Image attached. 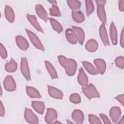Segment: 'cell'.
I'll list each match as a JSON object with an SVG mask.
<instances>
[{"mask_svg": "<svg viewBox=\"0 0 124 124\" xmlns=\"http://www.w3.org/2000/svg\"><path fill=\"white\" fill-rule=\"evenodd\" d=\"M58 59L60 64L64 68L67 75L72 76L75 75L77 67V63L75 60L67 59L62 55L59 56Z\"/></svg>", "mask_w": 124, "mask_h": 124, "instance_id": "obj_1", "label": "cell"}, {"mask_svg": "<svg viewBox=\"0 0 124 124\" xmlns=\"http://www.w3.org/2000/svg\"><path fill=\"white\" fill-rule=\"evenodd\" d=\"M84 95L89 99L93 98H99L100 95L95 87L93 84H87L82 88Z\"/></svg>", "mask_w": 124, "mask_h": 124, "instance_id": "obj_2", "label": "cell"}, {"mask_svg": "<svg viewBox=\"0 0 124 124\" xmlns=\"http://www.w3.org/2000/svg\"><path fill=\"white\" fill-rule=\"evenodd\" d=\"M95 2L97 4V13L98 18L102 22L103 24H106L107 17L104 8L106 1L104 0H95Z\"/></svg>", "mask_w": 124, "mask_h": 124, "instance_id": "obj_3", "label": "cell"}, {"mask_svg": "<svg viewBox=\"0 0 124 124\" xmlns=\"http://www.w3.org/2000/svg\"><path fill=\"white\" fill-rule=\"evenodd\" d=\"M26 31L29 36V37L31 41V42L32 44L34 45V46L36 48L41 50V51H44L45 48L44 47V46L41 43L40 40H39L37 36L33 32H32L31 31L27 29H26Z\"/></svg>", "mask_w": 124, "mask_h": 124, "instance_id": "obj_4", "label": "cell"}, {"mask_svg": "<svg viewBox=\"0 0 124 124\" xmlns=\"http://www.w3.org/2000/svg\"><path fill=\"white\" fill-rule=\"evenodd\" d=\"M3 85L5 90L8 92H13L16 89V84L13 77L8 75L6 77L3 81Z\"/></svg>", "mask_w": 124, "mask_h": 124, "instance_id": "obj_5", "label": "cell"}, {"mask_svg": "<svg viewBox=\"0 0 124 124\" xmlns=\"http://www.w3.org/2000/svg\"><path fill=\"white\" fill-rule=\"evenodd\" d=\"M20 69L22 75L27 80L31 79L30 69L28 65V61L26 57H23L21 60Z\"/></svg>", "mask_w": 124, "mask_h": 124, "instance_id": "obj_6", "label": "cell"}, {"mask_svg": "<svg viewBox=\"0 0 124 124\" xmlns=\"http://www.w3.org/2000/svg\"><path fill=\"white\" fill-rule=\"evenodd\" d=\"M24 118L26 122L31 124L38 123V119L37 116L30 109L26 108L24 112Z\"/></svg>", "mask_w": 124, "mask_h": 124, "instance_id": "obj_7", "label": "cell"}, {"mask_svg": "<svg viewBox=\"0 0 124 124\" xmlns=\"http://www.w3.org/2000/svg\"><path fill=\"white\" fill-rule=\"evenodd\" d=\"M57 119V111L52 108H47L45 116V121L48 124L54 123Z\"/></svg>", "mask_w": 124, "mask_h": 124, "instance_id": "obj_8", "label": "cell"}, {"mask_svg": "<svg viewBox=\"0 0 124 124\" xmlns=\"http://www.w3.org/2000/svg\"><path fill=\"white\" fill-rule=\"evenodd\" d=\"M121 115V110L118 107H113L109 110V116L113 123H116Z\"/></svg>", "mask_w": 124, "mask_h": 124, "instance_id": "obj_9", "label": "cell"}, {"mask_svg": "<svg viewBox=\"0 0 124 124\" xmlns=\"http://www.w3.org/2000/svg\"><path fill=\"white\" fill-rule=\"evenodd\" d=\"M16 42L18 47L23 51H26L29 47L27 40L21 35H17L16 37Z\"/></svg>", "mask_w": 124, "mask_h": 124, "instance_id": "obj_10", "label": "cell"}, {"mask_svg": "<svg viewBox=\"0 0 124 124\" xmlns=\"http://www.w3.org/2000/svg\"><path fill=\"white\" fill-rule=\"evenodd\" d=\"M99 34L101 40L105 46L109 45V42L107 30L105 27V25L104 24H102L99 28Z\"/></svg>", "mask_w": 124, "mask_h": 124, "instance_id": "obj_11", "label": "cell"}, {"mask_svg": "<svg viewBox=\"0 0 124 124\" xmlns=\"http://www.w3.org/2000/svg\"><path fill=\"white\" fill-rule=\"evenodd\" d=\"M48 92L49 95L53 98L57 99H62L63 98V93L60 90L48 85Z\"/></svg>", "mask_w": 124, "mask_h": 124, "instance_id": "obj_12", "label": "cell"}, {"mask_svg": "<svg viewBox=\"0 0 124 124\" xmlns=\"http://www.w3.org/2000/svg\"><path fill=\"white\" fill-rule=\"evenodd\" d=\"M65 36L67 41L72 44H76L78 42V38L73 29H67L65 31Z\"/></svg>", "mask_w": 124, "mask_h": 124, "instance_id": "obj_13", "label": "cell"}, {"mask_svg": "<svg viewBox=\"0 0 124 124\" xmlns=\"http://www.w3.org/2000/svg\"><path fill=\"white\" fill-rule=\"evenodd\" d=\"M72 118L76 123L82 124L84 121L83 113L79 109H75L72 112Z\"/></svg>", "mask_w": 124, "mask_h": 124, "instance_id": "obj_14", "label": "cell"}, {"mask_svg": "<svg viewBox=\"0 0 124 124\" xmlns=\"http://www.w3.org/2000/svg\"><path fill=\"white\" fill-rule=\"evenodd\" d=\"M35 11L37 15L43 20L46 22L48 20V17L47 14L44 8L41 4H37L35 6Z\"/></svg>", "mask_w": 124, "mask_h": 124, "instance_id": "obj_15", "label": "cell"}, {"mask_svg": "<svg viewBox=\"0 0 124 124\" xmlns=\"http://www.w3.org/2000/svg\"><path fill=\"white\" fill-rule=\"evenodd\" d=\"M78 81L79 84L82 86H85L88 83V77L82 67H81L79 70V74L78 77Z\"/></svg>", "mask_w": 124, "mask_h": 124, "instance_id": "obj_16", "label": "cell"}, {"mask_svg": "<svg viewBox=\"0 0 124 124\" xmlns=\"http://www.w3.org/2000/svg\"><path fill=\"white\" fill-rule=\"evenodd\" d=\"M27 18L31 24L39 31L44 32V31L41 26L38 23L36 16L34 15H31L30 14H27Z\"/></svg>", "mask_w": 124, "mask_h": 124, "instance_id": "obj_17", "label": "cell"}, {"mask_svg": "<svg viewBox=\"0 0 124 124\" xmlns=\"http://www.w3.org/2000/svg\"><path fill=\"white\" fill-rule=\"evenodd\" d=\"M93 62L99 73L103 75L106 69V64L105 61L101 59H96L94 60Z\"/></svg>", "mask_w": 124, "mask_h": 124, "instance_id": "obj_18", "label": "cell"}, {"mask_svg": "<svg viewBox=\"0 0 124 124\" xmlns=\"http://www.w3.org/2000/svg\"><path fill=\"white\" fill-rule=\"evenodd\" d=\"M72 29L74 30V31L75 32L76 34H77V36L78 38V42L80 45H82L84 42V37H85V34H84V31L82 29L78 27L72 26Z\"/></svg>", "mask_w": 124, "mask_h": 124, "instance_id": "obj_19", "label": "cell"}, {"mask_svg": "<svg viewBox=\"0 0 124 124\" xmlns=\"http://www.w3.org/2000/svg\"><path fill=\"white\" fill-rule=\"evenodd\" d=\"M98 47V44L97 42L93 39H91L89 40L85 45V48L89 52H93L95 51Z\"/></svg>", "mask_w": 124, "mask_h": 124, "instance_id": "obj_20", "label": "cell"}, {"mask_svg": "<svg viewBox=\"0 0 124 124\" xmlns=\"http://www.w3.org/2000/svg\"><path fill=\"white\" fill-rule=\"evenodd\" d=\"M110 37L112 43L114 45L117 44L118 37L116 28L113 22H111L110 26Z\"/></svg>", "mask_w": 124, "mask_h": 124, "instance_id": "obj_21", "label": "cell"}, {"mask_svg": "<svg viewBox=\"0 0 124 124\" xmlns=\"http://www.w3.org/2000/svg\"><path fill=\"white\" fill-rule=\"evenodd\" d=\"M72 16L74 21L79 23L83 22L85 19L84 14L80 10L72 11Z\"/></svg>", "mask_w": 124, "mask_h": 124, "instance_id": "obj_22", "label": "cell"}, {"mask_svg": "<svg viewBox=\"0 0 124 124\" xmlns=\"http://www.w3.org/2000/svg\"><path fill=\"white\" fill-rule=\"evenodd\" d=\"M4 13L6 19L9 22L13 23L15 20V14L12 8L9 5H6Z\"/></svg>", "mask_w": 124, "mask_h": 124, "instance_id": "obj_23", "label": "cell"}, {"mask_svg": "<svg viewBox=\"0 0 124 124\" xmlns=\"http://www.w3.org/2000/svg\"><path fill=\"white\" fill-rule=\"evenodd\" d=\"M45 65L46 67V68L50 76H51V78L52 79H56L58 78V75L57 73V72L54 68L53 65L49 62L48 61H45Z\"/></svg>", "mask_w": 124, "mask_h": 124, "instance_id": "obj_24", "label": "cell"}, {"mask_svg": "<svg viewBox=\"0 0 124 124\" xmlns=\"http://www.w3.org/2000/svg\"><path fill=\"white\" fill-rule=\"evenodd\" d=\"M31 106L38 113L42 114L44 113L45 109V104L40 101H32Z\"/></svg>", "mask_w": 124, "mask_h": 124, "instance_id": "obj_25", "label": "cell"}, {"mask_svg": "<svg viewBox=\"0 0 124 124\" xmlns=\"http://www.w3.org/2000/svg\"><path fill=\"white\" fill-rule=\"evenodd\" d=\"M82 64L85 69L88 71V73H89L91 75H97L99 73L97 69L95 68L92 64H91L90 62H88L83 61L82 62Z\"/></svg>", "mask_w": 124, "mask_h": 124, "instance_id": "obj_26", "label": "cell"}, {"mask_svg": "<svg viewBox=\"0 0 124 124\" xmlns=\"http://www.w3.org/2000/svg\"><path fill=\"white\" fill-rule=\"evenodd\" d=\"M26 89L27 94L31 98H40L41 97L39 92L35 88L30 86H26Z\"/></svg>", "mask_w": 124, "mask_h": 124, "instance_id": "obj_27", "label": "cell"}, {"mask_svg": "<svg viewBox=\"0 0 124 124\" xmlns=\"http://www.w3.org/2000/svg\"><path fill=\"white\" fill-rule=\"evenodd\" d=\"M17 63L13 59H11L10 61L7 63L5 66V69L6 71L10 73L15 72L17 69Z\"/></svg>", "mask_w": 124, "mask_h": 124, "instance_id": "obj_28", "label": "cell"}, {"mask_svg": "<svg viewBox=\"0 0 124 124\" xmlns=\"http://www.w3.org/2000/svg\"><path fill=\"white\" fill-rule=\"evenodd\" d=\"M49 20L54 30L58 33H61L63 31L62 26L58 21L52 18H50Z\"/></svg>", "mask_w": 124, "mask_h": 124, "instance_id": "obj_29", "label": "cell"}, {"mask_svg": "<svg viewBox=\"0 0 124 124\" xmlns=\"http://www.w3.org/2000/svg\"><path fill=\"white\" fill-rule=\"evenodd\" d=\"M67 4L69 7L73 10H77L78 9H79L81 6V2L79 0H67Z\"/></svg>", "mask_w": 124, "mask_h": 124, "instance_id": "obj_30", "label": "cell"}, {"mask_svg": "<svg viewBox=\"0 0 124 124\" xmlns=\"http://www.w3.org/2000/svg\"><path fill=\"white\" fill-rule=\"evenodd\" d=\"M86 9V14L88 16L91 15L94 11V7L93 2L92 0H85Z\"/></svg>", "mask_w": 124, "mask_h": 124, "instance_id": "obj_31", "label": "cell"}, {"mask_svg": "<svg viewBox=\"0 0 124 124\" xmlns=\"http://www.w3.org/2000/svg\"><path fill=\"white\" fill-rule=\"evenodd\" d=\"M50 15L54 16H61V13L57 5H52L51 8L49 9Z\"/></svg>", "mask_w": 124, "mask_h": 124, "instance_id": "obj_32", "label": "cell"}, {"mask_svg": "<svg viewBox=\"0 0 124 124\" xmlns=\"http://www.w3.org/2000/svg\"><path fill=\"white\" fill-rule=\"evenodd\" d=\"M70 101L74 104H79L81 102V98L80 95L77 93L72 94L69 98Z\"/></svg>", "mask_w": 124, "mask_h": 124, "instance_id": "obj_33", "label": "cell"}, {"mask_svg": "<svg viewBox=\"0 0 124 124\" xmlns=\"http://www.w3.org/2000/svg\"><path fill=\"white\" fill-rule=\"evenodd\" d=\"M89 122L91 124H101L102 122L98 117L93 114H89L88 115Z\"/></svg>", "mask_w": 124, "mask_h": 124, "instance_id": "obj_34", "label": "cell"}, {"mask_svg": "<svg viewBox=\"0 0 124 124\" xmlns=\"http://www.w3.org/2000/svg\"><path fill=\"white\" fill-rule=\"evenodd\" d=\"M115 63L118 67L123 69L124 67V57L123 56H119L115 60Z\"/></svg>", "mask_w": 124, "mask_h": 124, "instance_id": "obj_35", "label": "cell"}, {"mask_svg": "<svg viewBox=\"0 0 124 124\" xmlns=\"http://www.w3.org/2000/svg\"><path fill=\"white\" fill-rule=\"evenodd\" d=\"M0 54L1 57L3 59H6L7 57V51L4 46L1 43H0Z\"/></svg>", "mask_w": 124, "mask_h": 124, "instance_id": "obj_36", "label": "cell"}, {"mask_svg": "<svg viewBox=\"0 0 124 124\" xmlns=\"http://www.w3.org/2000/svg\"><path fill=\"white\" fill-rule=\"evenodd\" d=\"M99 116L101 117L102 120L103 121L104 124H108L111 123V122L110 121L109 119H108V116L106 115H105L103 113H100V114H99Z\"/></svg>", "mask_w": 124, "mask_h": 124, "instance_id": "obj_37", "label": "cell"}, {"mask_svg": "<svg viewBox=\"0 0 124 124\" xmlns=\"http://www.w3.org/2000/svg\"><path fill=\"white\" fill-rule=\"evenodd\" d=\"M115 98L123 106H124V94H120L118 96H117L115 97Z\"/></svg>", "mask_w": 124, "mask_h": 124, "instance_id": "obj_38", "label": "cell"}, {"mask_svg": "<svg viewBox=\"0 0 124 124\" xmlns=\"http://www.w3.org/2000/svg\"><path fill=\"white\" fill-rule=\"evenodd\" d=\"M120 45L122 47H124V30L122 29L121 35L120 36Z\"/></svg>", "mask_w": 124, "mask_h": 124, "instance_id": "obj_39", "label": "cell"}, {"mask_svg": "<svg viewBox=\"0 0 124 124\" xmlns=\"http://www.w3.org/2000/svg\"><path fill=\"white\" fill-rule=\"evenodd\" d=\"M118 6L119 10L121 12H123L124 10V0H119Z\"/></svg>", "mask_w": 124, "mask_h": 124, "instance_id": "obj_40", "label": "cell"}, {"mask_svg": "<svg viewBox=\"0 0 124 124\" xmlns=\"http://www.w3.org/2000/svg\"><path fill=\"white\" fill-rule=\"evenodd\" d=\"M5 110H4V107L3 106L2 103L0 101V115L1 116H3L4 115Z\"/></svg>", "mask_w": 124, "mask_h": 124, "instance_id": "obj_41", "label": "cell"}, {"mask_svg": "<svg viewBox=\"0 0 124 124\" xmlns=\"http://www.w3.org/2000/svg\"><path fill=\"white\" fill-rule=\"evenodd\" d=\"M48 1L52 5H57V1L56 0H48Z\"/></svg>", "mask_w": 124, "mask_h": 124, "instance_id": "obj_42", "label": "cell"}, {"mask_svg": "<svg viewBox=\"0 0 124 124\" xmlns=\"http://www.w3.org/2000/svg\"><path fill=\"white\" fill-rule=\"evenodd\" d=\"M124 116L122 117V119H121V121H120L119 122H118V123H120V124H123L124 123Z\"/></svg>", "mask_w": 124, "mask_h": 124, "instance_id": "obj_43", "label": "cell"}, {"mask_svg": "<svg viewBox=\"0 0 124 124\" xmlns=\"http://www.w3.org/2000/svg\"><path fill=\"white\" fill-rule=\"evenodd\" d=\"M67 123L68 124H69V123H73V122H69V121H68V120H67Z\"/></svg>", "mask_w": 124, "mask_h": 124, "instance_id": "obj_44", "label": "cell"}]
</instances>
